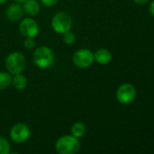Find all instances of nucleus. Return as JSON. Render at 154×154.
Wrapping results in <instances>:
<instances>
[{
    "label": "nucleus",
    "mask_w": 154,
    "mask_h": 154,
    "mask_svg": "<svg viewBox=\"0 0 154 154\" xmlns=\"http://www.w3.org/2000/svg\"><path fill=\"white\" fill-rule=\"evenodd\" d=\"M51 25L56 33L64 34L71 31L73 26V19L69 14L65 12H58L52 18Z\"/></svg>",
    "instance_id": "obj_3"
},
{
    "label": "nucleus",
    "mask_w": 154,
    "mask_h": 154,
    "mask_svg": "<svg viewBox=\"0 0 154 154\" xmlns=\"http://www.w3.org/2000/svg\"><path fill=\"white\" fill-rule=\"evenodd\" d=\"M31 135L30 128L24 123H17L10 130V138L15 143H23L26 142Z\"/></svg>",
    "instance_id": "obj_6"
},
{
    "label": "nucleus",
    "mask_w": 154,
    "mask_h": 154,
    "mask_svg": "<svg viewBox=\"0 0 154 154\" xmlns=\"http://www.w3.org/2000/svg\"><path fill=\"white\" fill-rule=\"evenodd\" d=\"M86 133V126L82 122L74 123L71 127V134L76 138H82Z\"/></svg>",
    "instance_id": "obj_13"
},
{
    "label": "nucleus",
    "mask_w": 154,
    "mask_h": 154,
    "mask_svg": "<svg viewBox=\"0 0 154 154\" xmlns=\"http://www.w3.org/2000/svg\"><path fill=\"white\" fill-rule=\"evenodd\" d=\"M8 0H0V5H4L7 2Z\"/></svg>",
    "instance_id": "obj_22"
},
{
    "label": "nucleus",
    "mask_w": 154,
    "mask_h": 154,
    "mask_svg": "<svg viewBox=\"0 0 154 154\" xmlns=\"http://www.w3.org/2000/svg\"><path fill=\"white\" fill-rule=\"evenodd\" d=\"M93 56H94V60L101 65L108 64L112 60V53L107 49L97 50L95 53H93Z\"/></svg>",
    "instance_id": "obj_10"
},
{
    "label": "nucleus",
    "mask_w": 154,
    "mask_h": 154,
    "mask_svg": "<svg viewBox=\"0 0 154 154\" xmlns=\"http://www.w3.org/2000/svg\"><path fill=\"white\" fill-rule=\"evenodd\" d=\"M11 152L10 143L4 136H0V154H9Z\"/></svg>",
    "instance_id": "obj_15"
},
{
    "label": "nucleus",
    "mask_w": 154,
    "mask_h": 154,
    "mask_svg": "<svg viewBox=\"0 0 154 154\" xmlns=\"http://www.w3.org/2000/svg\"><path fill=\"white\" fill-rule=\"evenodd\" d=\"M55 151L60 154H75L80 151L81 144L74 135H64L55 143Z\"/></svg>",
    "instance_id": "obj_1"
},
{
    "label": "nucleus",
    "mask_w": 154,
    "mask_h": 154,
    "mask_svg": "<svg viewBox=\"0 0 154 154\" xmlns=\"http://www.w3.org/2000/svg\"><path fill=\"white\" fill-rule=\"evenodd\" d=\"M12 77L9 72L0 71V90L7 88L11 85Z\"/></svg>",
    "instance_id": "obj_14"
},
{
    "label": "nucleus",
    "mask_w": 154,
    "mask_h": 154,
    "mask_svg": "<svg viewBox=\"0 0 154 154\" xmlns=\"http://www.w3.org/2000/svg\"><path fill=\"white\" fill-rule=\"evenodd\" d=\"M14 1H15L16 3H19V4H21V3H24V2H25L26 0H14Z\"/></svg>",
    "instance_id": "obj_21"
},
{
    "label": "nucleus",
    "mask_w": 154,
    "mask_h": 154,
    "mask_svg": "<svg viewBox=\"0 0 154 154\" xmlns=\"http://www.w3.org/2000/svg\"><path fill=\"white\" fill-rule=\"evenodd\" d=\"M24 12L29 16H34L40 12V5L36 0H26L23 5Z\"/></svg>",
    "instance_id": "obj_11"
},
{
    "label": "nucleus",
    "mask_w": 154,
    "mask_h": 154,
    "mask_svg": "<svg viewBox=\"0 0 154 154\" xmlns=\"http://www.w3.org/2000/svg\"><path fill=\"white\" fill-rule=\"evenodd\" d=\"M63 35H64L63 41H64V43H66L68 45H71V44L74 43V42H75V35H74V32H72L69 31V32L64 33Z\"/></svg>",
    "instance_id": "obj_16"
},
{
    "label": "nucleus",
    "mask_w": 154,
    "mask_h": 154,
    "mask_svg": "<svg viewBox=\"0 0 154 154\" xmlns=\"http://www.w3.org/2000/svg\"><path fill=\"white\" fill-rule=\"evenodd\" d=\"M24 14L25 12L23 6L19 3L11 4L5 9V16L8 20L12 22H16L21 20L23 18Z\"/></svg>",
    "instance_id": "obj_9"
},
{
    "label": "nucleus",
    "mask_w": 154,
    "mask_h": 154,
    "mask_svg": "<svg viewBox=\"0 0 154 154\" xmlns=\"http://www.w3.org/2000/svg\"><path fill=\"white\" fill-rule=\"evenodd\" d=\"M24 46L27 50H33L35 47V42L34 38H25L24 41Z\"/></svg>",
    "instance_id": "obj_17"
},
{
    "label": "nucleus",
    "mask_w": 154,
    "mask_h": 154,
    "mask_svg": "<svg viewBox=\"0 0 154 154\" xmlns=\"http://www.w3.org/2000/svg\"><path fill=\"white\" fill-rule=\"evenodd\" d=\"M33 60L38 68L48 69L54 61V55L49 47L40 46L34 50L33 53Z\"/></svg>",
    "instance_id": "obj_2"
},
{
    "label": "nucleus",
    "mask_w": 154,
    "mask_h": 154,
    "mask_svg": "<svg viewBox=\"0 0 154 154\" xmlns=\"http://www.w3.org/2000/svg\"><path fill=\"white\" fill-rule=\"evenodd\" d=\"M136 97L135 87L130 83H124L121 85L116 92V98L119 103L123 105H128L132 103Z\"/></svg>",
    "instance_id": "obj_7"
},
{
    "label": "nucleus",
    "mask_w": 154,
    "mask_h": 154,
    "mask_svg": "<svg viewBox=\"0 0 154 154\" xmlns=\"http://www.w3.org/2000/svg\"><path fill=\"white\" fill-rule=\"evenodd\" d=\"M19 31L25 38H34L39 33V25L35 20L26 17L20 22Z\"/></svg>",
    "instance_id": "obj_8"
},
{
    "label": "nucleus",
    "mask_w": 154,
    "mask_h": 154,
    "mask_svg": "<svg viewBox=\"0 0 154 154\" xmlns=\"http://www.w3.org/2000/svg\"><path fill=\"white\" fill-rule=\"evenodd\" d=\"M26 60L25 56L19 51H14L5 58V68L10 74L15 75L25 70Z\"/></svg>",
    "instance_id": "obj_4"
},
{
    "label": "nucleus",
    "mask_w": 154,
    "mask_h": 154,
    "mask_svg": "<svg viewBox=\"0 0 154 154\" xmlns=\"http://www.w3.org/2000/svg\"><path fill=\"white\" fill-rule=\"evenodd\" d=\"M94 61L93 52L88 49H80L73 56L74 64L79 69L89 68Z\"/></svg>",
    "instance_id": "obj_5"
},
{
    "label": "nucleus",
    "mask_w": 154,
    "mask_h": 154,
    "mask_svg": "<svg viewBox=\"0 0 154 154\" xmlns=\"http://www.w3.org/2000/svg\"><path fill=\"white\" fill-rule=\"evenodd\" d=\"M39 1H40V3L43 5L47 6V7H50V6H53V5H56L59 0H39Z\"/></svg>",
    "instance_id": "obj_18"
},
{
    "label": "nucleus",
    "mask_w": 154,
    "mask_h": 154,
    "mask_svg": "<svg viewBox=\"0 0 154 154\" xmlns=\"http://www.w3.org/2000/svg\"><path fill=\"white\" fill-rule=\"evenodd\" d=\"M136 4H138V5H144V4H146V3H148L150 0H133Z\"/></svg>",
    "instance_id": "obj_20"
},
{
    "label": "nucleus",
    "mask_w": 154,
    "mask_h": 154,
    "mask_svg": "<svg viewBox=\"0 0 154 154\" xmlns=\"http://www.w3.org/2000/svg\"><path fill=\"white\" fill-rule=\"evenodd\" d=\"M149 9H150V13L152 14V15L154 16V0L151 3V5H150V7H149Z\"/></svg>",
    "instance_id": "obj_19"
},
{
    "label": "nucleus",
    "mask_w": 154,
    "mask_h": 154,
    "mask_svg": "<svg viewBox=\"0 0 154 154\" xmlns=\"http://www.w3.org/2000/svg\"><path fill=\"white\" fill-rule=\"evenodd\" d=\"M11 85L14 87V88H15L18 91H22L24 90L26 87H27V79L25 75H23L22 73H18L14 75V77L12 78V81H11Z\"/></svg>",
    "instance_id": "obj_12"
}]
</instances>
